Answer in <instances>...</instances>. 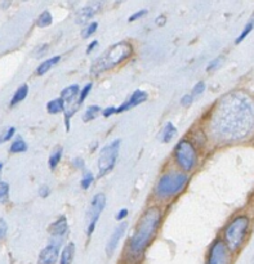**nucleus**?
Here are the masks:
<instances>
[{
	"label": "nucleus",
	"mask_w": 254,
	"mask_h": 264,
	"mask_svg": "<svg viewBox=\"0 0 254 264\" xmlns=\"http://www.w3.org/2000/svg\"><path fill=\"white\" fill-rule=\"evenodd\" d=\"M209 129L221 141L245 138L254 129V101L243 92L224 95L212 114Z\"/></svg>",
	"instance_id": "nucleus-1"
},
{
	"label": "nucleus",
	"mask_w": 254,
	"mask_h": 264,
	"mask_svg": "<svg viewBox=\"0 0 254 264\" xmlns=\"http://www.w3.org/2000/svg\"><path fill=\"white\" fill-rule=\"evenodd\" d=\"M161 219V213L159 207H150L143 214L142 219L137 226L136 232L129 241V253L134 256H140L147 248L150 240L158 229Z\"/></svg>",
	"instance_id": "nucleus-2"
},
{
	"label": "nucleus",
	"mask_w": 254,
	"mask_h": 264,
	"mask_svg": "<svg viewBox=\"0 0 254 264\" xmlns=\"http://www.w3.org/2000/svg\"><path fill=\"white\" fill-rule=\"evenodd\" d=\"M131 53L132 46L128 43L115 44L109 50H106L98 60L94 61L93 66H92V72L93 74H101L104 71L110 70V68L119 65L126 57H129Z\"/></svg>",
	"instance_id": "nucleus-3"
},
{
	"label": "nucleus",
	"mask_w": 254,
	"mask_h": 264,
	"mask_svg": "<svg viewBox=\"0 0 254 264\" xmlns=\"http://www.w3.org/2000/svg\"><path fill=\"white\" fill-rule=\"evenodd\" d=\"M249 227V218L245 215H239L234 219L224 229V244L228 248V250L235 251L243 244L245 239L246 231Z\"/></svg>",
	"instance_id": "nucleus-4"
},
{
	"label": "nucleus",
	"mask_w": 254,
	"mask_h": 264,
	"mask_svg": "<svg viewBox=\"0 0 254 264\" xmlns=\"http://www.w3.org/2000/svg\"><path fill=\"white\" fill-rule=\"evenodd\" d=\"M189 177L185 173L172 172L167 173L159 179L156 186V194L159 197H172L173 195L178 194L186 186Z\"/></svg>",
	"instance_id": "nucleus-5"
},
{
	"label": "nucleus",
	"mask_w": 254,
	"mask_h": 264,
	"mask_svg": "<svg viewBox=\"0 0 254 264\" xmlns=\"http://www.w3.org/2000/svg\"><path fill=\"white\" fill-rule=\"evenodd\" d=\"M175 160H177L178 165L181 166V169L185 172H190L194 169V166L196 165L197 153L195 150L194 145L190 141L182 139L177 145L174 151Z\"/></svg>",
	"instance_id": "nucleus-6"
},
{
	"label": "nucleus",
	"mask_w": 254,
	"mask_h": 264,
	"mask_svg": "<svg viewBox=\"0 0 254 264\" xmlns=\"http://www.w3.org/2000/svg\"><path fill=\"white\" fill-rule=\"evenodd\" d=\"M119 150H120V139H115L110 145L104 147L98 157V172L101 175H105L112 170L118 159Z\"/></svg>",
	"instance_id": "nucleus-7"
},
{
	"label": "nucleus",
	"mask_w": 254,
	"mask_h": 264,
	"mask_svg": "<svg viewBox=\"0 0 254 264\" xmlns=\"http://www.w3.org/2000/svg\"><path fill=\"white\" fill-rule=\"evenodd\" d=\"M105 205H106V197L104 194H98L93 197L92 200V204H90V209L88 212L87 219H88V227L87 232L88 236L93 233L94 228H96V224L99 219V215L104 212Z\"/></svg>",
	"instance_id": "nucleus-8"
},
{
	"label": "nucleus",
	"mask_w": 254,
	"mask_h": 264,
	"mask_svg": "<svg viewBox=\"0 0 254 264\" xmlns=\"http://www.w3.org/2000/svg\"><path fill=\"white\" fill-rule=\"evenodd\" d=\"M208 264H230V250L223 241H214L209 253Z\"/></svg>",
	"instance_id": "nucleus-9"
},
{
	"label": "nucleus",
	"mask_w": 254,
	"mask_h": 264,
	"mask_svg": "<svg viewBox=\"0 0 254 264\" xmlns=\"http://www.w3.org/2000/svg\"><path fill=\"white\" fill-rule=\"evenodd\" d=\"M147 98H148L147 93L143 92V90H136V92L131 95V98H129L128 101L124 102V103L121 104L119 109H116V114L128 111V110H131V109H133V107L138 106V104L143 103V102H145Z\"/></svg>",
	"instance_id": "nucleus-10"
},
{
	"label": "nucleus",
	"mask_w": 254,
	"mask_h": 264,
	"mask_svg": "<svg viewBox=\"0 0 254 264\" xmlns=\"http://www.w3.org/2000/svg\"><path fill=\"white\" fill-rule=\"evenodd\" d=\"M60 253V244H50L39 255L38 264H56Z\"/></svg>",
	"instance_id": "nucleus-11"
},
{
	"label": "nucleus",
	"mask_w": 254,
	"mask_h": 264,
	"mask_svg": "<svg viewBox=\"0 0 254 264\" xmlns=\"http://www.w3.org/2000/svg\"><path fill=\"white\" fill-rule=\"evenodd\" d=\"M126 228V223H121L120 226H118L115 228V231L112 232L111 237H110L109 243L106 245V254L107 256H112V254L115 253L116 248H118L119 243H120L121 237H123L124 232H125Z\"/></svg>",
	"instance_id": "nucleus-12"
},
{
	"label": "nucleus",
	"mask_w": 254,
	"mask_h": 264,
	"mask_svg": "<svg viewBox=\"0 0 254 264\" xmlns=\"http://www.w3.org/2000/svg\"><path fill=\"white\" fill-rule=\"evenodd\" d=\"M99 7H101V3H93L80 9L79 13L77 14V23H85L88 19L92 18L98 12Z\"/></svg>",
	"instance_id": "nucleus-13"
},
{
	"label": "nucleus",
	"mask_w": 254,
	"mask_h": 264,
	"mask_svg": "<svg viewBox=\"0 0 254 264\" xmlns=\"http://www.w3.org/2000/svg\"><path fill=\"white\" fill-rule=\"evenodd\" d=\"M67 232V219L65 217H61L58 218V221H56L55 223L50 226V233L55 237H61Z\"/></svg>",
	"instance_id": "nucleus-14"
},
{
	"label": "nucleus",
	"mask_w": 254,
	"mask_h": 264,
	"mask_svg": "<svg viewBox=\"0 0 254 264\" xmlns=\"http://www.w3.org/2000/svg\"><path fill=\"white\" fill-rule=\"evenodd\" d=\"M75 255V245L72 243L67 244L63 249L62 254H61L60 263L61 264H71L72 260H74Z\"/></svg>",
	"instance_id": "nucleus-15"
},
{
	"label": "nucleus",
	"mask_w": 254,
	"mask_h": 264,
	"mask_svg": "<svg viewBox=\"0 0 254 264\" xmlns=\"http://www.w3.org/2000/svg\"><path fill=\"white\" fill-rule=\"evenodd\" d=\"M60 60H61L60 56H55V57L49 58V60L44 61V62L39 66L38 70H36V74H38L39 76H41V75H44V74H47L48 71H49L53 66L57 65V63L60 62Z\"/></svg>",
	"instance_id": "nucleus-16"
},
{
	"label": "nucleus",
	"mask_w": 254,
	"mask_h": 264,
	"mask_svg": "<svg viewBox=\"0 0 254 264\" xmlns=\"http://www.w3.org/2000/svg\"><path fill=\"white\" fill-rule=\"evenodd\" d=\"M28 93H29L28 85L26 84L21 85V87L16 90V93H14V95H13V98H12V101H11L12 106H14V104H17V103H19V102L23 101V99L28 97Z\"/></svg>",
	"instance_id": "nucleus-17"
},
{
	"label": "nucleus",
	"mask_w": 254,
	"mask_h": 264,
	"mask_svg": "<svg viewBox=\"0 0 254 264\" xmlns=\"http://www.w3.org/2000/svg\"><path fill=\"white\" fill-rule=\"evenodd\" d=\"M47 109L49 114H60V112H62L63 110H65V101H63L62 98L53 99V101H50L49 103H48Z\"/></svg>",
	"instance_id": "nucleus-18"
},
{
	"label": "nucleus",
	"mask_w": 254,
	"mask_h": 264,
	"mask_svg": "<svg viewBox=\"0 0 254 264\" xmlns=\"http://www.w3.org/2000/svg\"><path fill=\"white\" fill-rule=\"evenodd\" d=\"M78 93H80L79 92V87H78L77 84L70 85V87L65 88V89H63L62 92H61V98H62L65 102L66 101H71V99L74 98V97H77Z\"/></svg>",
	"instance_id": "nucleus-19"
},
{
	"label": "nucleus",
	"mask_w": 254,
	"mask_h": 264,
	"mask_svg": "<svg viewBox=\"0 0 254 264\" xmlns=\"http://www.w3.org/2000/svg\"><path fill=\"white\" fill-rule=\"evenodd\" d=\"M177 134V129H175V126L173 125L172 123H168L167 125H165V128L163 129V133H161V141L163 142H170L173 138H174V136Z\"/></svg>",
	"instance_id": "nucleus-20"
},
{
	"label": "nucleus",
	"mask_w": 254,
	"mask_h": 264,
	"mask_svg": "<svg viewBox=\"0 0 254 264\" xmlns=\"http://www.w3.org/2000/svg\"><path fill=\"white\" fill-rule=\"evenodd\" d=\"M52 22H53L52 14H50L48 11H45L39 16L38 21H36V25H38L39 28H48L49 25H52Z\"/></svg>",
	"instance_id": "nucleus-21"
},
{
	"label": "nucleus",
	"mask_w": 254,
	"mask_h": 264,
	"mask_svg": "<svg viewBox=\"0 0 254 264\" xmlns=\"http://www.w3.org/2000/svg\"><path fill=\"white\" fill-rule=\"evenodd\" d=\"M101 112V109L98 106H89L87 110H85L84 115H83V120L84 121H92V120L96 119L98 116V114Z\"/></svg>",
	"instance_id": "nucleus-22"
},
{
	"label": "nucleus",
	"mask_w": 254,
	"mask_h": 264,
	"mask_svg": "<svg viewBox=\"0 0 254 264\" xmlns=\"http://www.w3.org/2000/svg\"><path fill=\"white\" fill-rule=\"evenodd\" d=\"M28 150V145H26L25 142L22 141L21 138H17L16 141L12 143L11 146V152L12 153H19V152H25Z\"/></svg>",
	"instance_id": "nucleus-23"
},
{
	"label": "nucleus",
	"mask_w": 254,
	"mask_h": 264,
	"mask_svg": "<svg viewBox=\"0 0 254 264\" xmlns=\"http://www.w3.org/2000/svg\"><path fill=\"white\" fill-rule=\"evenodd\" d=\"M61 157H62V148H57V150H56L49 157L50 169H52V170L56 169V166H57L58 163H60Z\"/></svg>",
	"instance_id": "nucleus-24"
},
{
	"label": "nucleus",
	"mask_w": 254,
	"mask_h": 264,
	"mask_svg": "<svg viewBox=\"0 0 254 264\" xmlns=\"http://www.w3.org/2000/svg\"><path fill=\"white\" fill-rule=\"evenodd\" d=\"M97 29H98V23H97V22H90L89 25L83 30L82 36L83 38H89L90 35H93V34L96 33Z\"/></svg>",
	"instance_id": "nucleus-25"
},
{
	"label": "nucleus",
	"mask_w": 254,
	"mask_h": 264,
	"mask_svg": "<svg viewBox=\"0 0 254 264\" xmlns=\"http://www.w3.org/2000/svg\"><path fill=\"white\" fill-rule=\"evenodd\" d=\"M253 28H254V21H250V22H249V23H248V25H246L245 28H244L243 33H241V34H240V36H239V38L236 39L235 43H236V44L241 43V41H243L244 39H245L246 36H248L249 34H250V31L253 30Z\"/></svg>",
	"instance_id": "nucleus-26"
},
{
	"label": "nucleus",
	"mask_w": 254,
	"mask_h": 264,
	"mask_svg": "<svg viewBox=\"0 0 254 264\" xmlns=\"http://www.w3.org/2000/svg\"><path fill=\"white\" fill-rule=\"evenodd\" d=\"M9 186L4 182H0V202H6L8 200Z\"/></svg>",
	"instance_id": "nucleus-27"
},
{
	"label": "nucleus",
	"mask_w": 254,
	"mask_h": 264,
	"mask_svg": "<svg viewBox=\"0 0 254 264\" xmlns=\"http://www.w3.org/2000/svg\"><path fill=\"white\" fill-rule=\"evenodd\" d=\"M93 179H94V177H93V174H92V173H90V172L85 173L84 177H83V179H82V188H83V190H87V188H89L90 184H92V182H93Z\"/></svg>",
	"instance_id": "nucleus-28"
},
{
	"label": "nucleus",
	"mask_w": 254,
	"mask_h": 264,
	"mask_svg": "<svg viewBox=\"0 0 254 264\" xmlns=\"http://www.w3.org/2000/svg\"><path fill=\"white\" fill-rule=\"evenodd\" d=\"M204 89H205V84H204V83H202V82L197 83V84L195 85L194 88H192L191 95H192V97H197V95H200L202 92H204Z\"/></svg>",
	"instance_id": "nucleus-29"
},
{
	"label": "nucleus",
	"mask_w": 254,
	"mask_h": 264,
	"mask_svg": "<svg viewBox=\"0 0 254 264\" xmlns=\"http://www.w3.org/2000/svg\"><path fill=\"white\" fill-rule=\"evenodd\" d=\"M90 89H92V84H90V83H89V84L85 85L84 88H83V90L80 92V95H79V103H82V102L84 101L85 98H87V95L89 94Z\"/></svg>",
	"instance_id": "nucleus-30"
},
{
	"label": "nucleus",
	"mask_w": 254,
	"mask_h": 264,
	"mask_svg": "<svg viewBox=\"0 0 254 264\" xmlns=\"http://www.w3.org/2000/svg\"><path fill=\"white\" fill-rule=\"evenodd\" d=\"M14 133H16V129H14V128H9L8 130H7L6 133L3 134V137H2V138H0V143H2V142H7V141H9V139H11L12 137L14 136Z\"/></svg>",
	"instance_id": "nucleus-31"
},
{
	"label": "nucleus",
	"mask_w": 254,
	"mask_h": 264,
	"mask_svg": "<svg viewBox=\"0 0 254 264\" xmlns=\"http://www.w3.org/2000/svg\"><path fill=\"white\" fill-rule=\"evenodd\" d=\"M7 229H8V227H7V222L4 221L3 218H0V240L6 237Z\"/></svg>",
	"instance_id": "nucleus-32"
},
{
	"label": "nucleus",
	"mask_w": 254,
	"mask_h": 264,
	"mask_svg": "<svg viewBox=\"0 0 254 264\" xmlns=\"http://www.w3.org/2000/svg\"><path fill=\"white\" fill-rule=\"evenodd\" d=\"M146 13H147V11H146V9H141V11L136 12V13L132 14V16L129 17V22H133V21H136V19L141 18V17L145 16Z\"/></svg>",
	"instance_id": "nucleus-33"
},
{
	"label": "nucleus",
	"mask_w": 254,
	"mask_h": 264,
	"mask_svg": "<svg viewBox=\"0 0 254 264\" xmlns=\"http://www.w3.org/2000/svg\"><path fill=\"white\" fill-rule=\"evenodd\" d=\"M192 99H194V97H192L191 94H186V95H183V97H182V99H181V103H182V106L187 107V106H190V104H191Z\"/></svg>",
	"instance_id": "nucleus-34"
},
{
	"label": "nucleus",
	"mask_w": 254,
	"mask_h": 264,
	"mask_svg": "<svg viewBox=\"0 0 254 264\" xmlns=\"http://www.w3.org/2000/svg\"><path fill=\"white\" fill-rule=\"evenodd\" d=\"M39 195L41 197H47L49 195V187L48 186H41L40 190H39Z\"/></svg>",
	"instance_id": "nucleus-35"
},
{
	"label": "nucleus",
	"mask_w": 254,
	"mask_h": 264,
	"mask_svg": "<svg viewBox=\"0 0 254 264\" xmlns=\"http://www.w3.org/2000/svg\"><path fill=\"white\" fill-rule=\"evenodd\" d=\"M219 61H221V58H216V60H213V61H212V62L209 63V65H208V67H207V71H213L214 68H216L217 66L219 65Z\"/></svg>",
	"instance_id": "nucleus-36"
},
{
	"label": "nucleus",
	"mask_w": 254,
	"mask_h": 264,
	"mask_svg": "<svg viewBox=\"0 0 254 264\" xmlns=\"http://www.w3.org/2000/svg\"><path fill=\"white\" fill-rule=\"evenodd\" d=\"M125 217H128V210L126 209H121L120 212L116 214V221H123Z\"/></svg>",
	"instance_id": "nucleus-37"
},
{
	"label": "nucleus",
	"mask_w": 254,
	"mask_h": 264,
	"mask_svg": "<svg viewBox=\"0 0 254 264\" xmlns=\"http://www.w3.org/2000/svg\"><path fill=\"white\" fill-rule=\"evenodd\" d=\"M112 114H116V109H115V107H109V109L104 110V112H102V115H104L105 117H110Z\"/></svg>",
	"instance_id": "nucleus-38"
},
{
	"label": "nucleus",
	"mask_w": 254,
	"mask_h": 264,
	"mask_svg": "<svg viewBox=\"0 0 254 264\" xmlns=\"http://www.w3.org/2000/svg\"><path fill=\"white\" fill-rule=\"evenodd\" d=\"M74 166L75 168H78V169H83L84 168V161L82 160V159H75L74 160Z\"/></svg>",
	"instance_id": "nucleus-39"
},
{
	"label": "nucleus",
	"mask_w": 254,
	"mask_h": 264,
	"mask_svg": "<svg viewBox=\"0 0 254 264\" xmlns=\"http://www.w3.org/2000/svg\"><path fill=\"white\" fill-rule=\"evenodd\" d=\"M98 45V41L97 40H94V41H92V43L89 44V46H88V49H87V53H90L92 52V50L94 49V48H96V46Z\"/></svg>",
	"instance_id": "nucleus-40"
},
{
	"label": "nucleus",
	"mask_w": 254,
	"mask_h": 264,
	"mask_svg": "<svg viewBox=\"0 0 254 264\" xmlns=\"http://www.w3.org/2000/svg\"><path fill=\"white\" fill-rule=\"evenodd\" d=\"M2 169H3V164L0 163V174H2Z\"/></svg>",
	"instance_id": "nucleus-41"
},
{
	"label": "nucleus",
	"mask_w": 254,
	"mask_h": 264,
	"mask_svg": "<svg viewBox=\"0 0 254 264\" xmlns=\"http://www.w3.org/2000/svg\"><path fill=\"white\" fill-rule=\"evenodd\" d=\"M251 264H254V259H253V263H251Z\"/></svg>",
	"instance_id": "nucleus-42"
}]
</instances>
